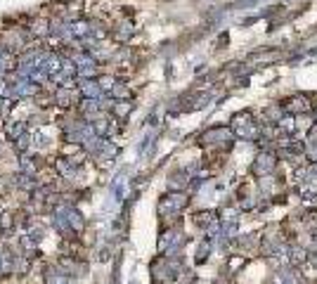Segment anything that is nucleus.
<instances>
[{
    "mask_svg": "<svg viewBox=\"0 0 317 284\" xmlns=\"http://www.w3.org/2000/svg\"><path fill=\"white\" fill-rule=\"evenodd\" d=\"M24 130H26L24 124H5V137L10 142H14V140H19V137L24 135Z\"/></svg>",
    "mask_w": 317,
    "mask_h": 284,
    "instance_id": "f257e3e1",
    "label": "nucleus"
},
{
    "mask_svg": "<svg viewBox=\"0 0 317 284\" xmlns=\"http://www.w3.org/2000/svg\"><path fill=\"white\" fill-rule=\"evenodd\" d=\"M14 225H17V222H14V216L10 213V211H5V213L0 216V232H3V235H7V232H12Z\"/></svg>",
    "mask_w": 317,
    "mask_h": 284,
    "instance_id": "f03ea898",
    "label": "nucleus"
},
{
    "mask_svg": "<svg viewBox=\"0 0 317 284\" xmlns=\"http://www.w3.org/2000/svg\"><path fill=\"white\" fill-rule=\"evenodd\" d=\"M14 149H17L19 154H24L26 149H29V135H22L19 140H14Z\"/></svg>",
    "mask_w": 317,
    "mask_h": 284,
    "instance_id": "7ed1b4c3",
    "label": "nucleus"
},
{
    "mask_svg": "<svg viewBox=\"0 0 317 284\" xmlns=\"http://www.w3.org/2000/svg\"><path fill=\"white\" fill-rule=\"evenodd\" d=\"M10 109H12V105H10L7 99H3V102H0V114H3V116H7V114H10Z\"/></svg>",
    "mask_w": 317,
    "mask_h": 284,
    "instance_id": "20e7f679",
    "label": "nucleus"
},
{
    "mask_svg": "<svg viewBox=\"0 0 317 284\" xmlns=\"http://www.w3.org/2000/svg\"><path fill=\"white\" fill-rule=\"evenodd\" d=\"M0 95H3V97H5V95H10V88H7L5 80H0Z\"/></svg>",
    "mask_w": 317,
    "mask_h": 284,
    "instance_id": "39448f33",
    "label": "nucleus"
}]
</instances>
